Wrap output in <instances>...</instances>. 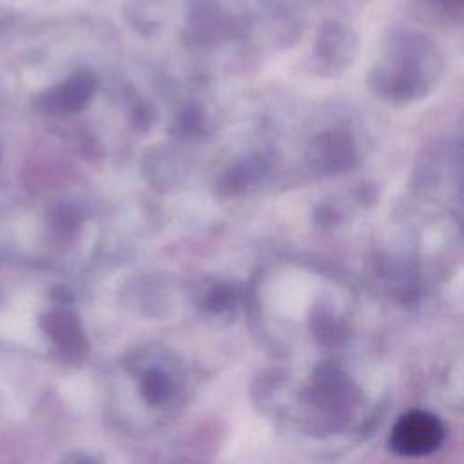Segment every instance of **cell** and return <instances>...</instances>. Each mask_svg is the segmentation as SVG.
Segmentation results:
<instances>
[{"label": "cell", "instance_id": "obj_4", "mask_svg": "<svg viewBox=\"0 0 464 464\" xmlns=\"http://www.w3.org/2000/svg\"><path fill=\"white\" fill-rule=\"evenodd\" d=\"M446 11H455V13H460L462 9V0H437Z\"/></svg>", "mask_w": 464, "mask_h": 464}, {"label": "cell", "instance_id": "obj_2", "mask_svg": "<svg viewBox=\"0 0 464 464\" xmlns=\"http://www.w3.org/2000/svg\"><path fill=\"white\" fill-rule=\"evenodd\" d=\"M96 85V78L87 71L74 72L67 82L47 94V103L53 109L76 111L87 103Z\"/></svg>", "mask_w": 464, "mask_h": 464}, {"label": "cell", "instance_id": "obj_1", "mask_svg": "<svg viewBox=\"0 0 464 464\" xmlns=\"http://www.w3.org/2000/svg\"><path fill=\"white\" fill-rule=\"evenodd\" d=\"M444 437L440 422L426 411L402 415L392 430L390 446L404 457H422L435 451Z\"/></svg>", "mask_w": 464, "mask_h": 464}, {"label": "cell", "instance_id": "obj_3", "mask_svg": "<svg viewBox=\"0 0 464 464\" xmlns=\"http://www.w3.org/2000/svg\"><path fill=\"white\" fill-rule=\"evenodd\" d=\"M317 49L321 56H346L355 49V34L341 22L326 20L319 31Z\"/></svg>", "mask_w": 464, "mask_h": 464}]
</instances>
